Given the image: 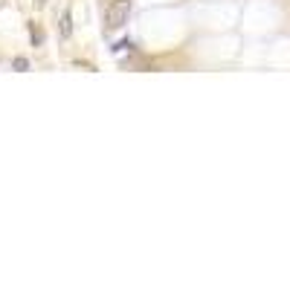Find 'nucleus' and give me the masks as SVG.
Returning a JSON list of instances; mask_svg holds the SVG:
<instances>
[{"mask_svg": "<svg viewBox=\"0 0 290 290\" xmlns=\"http://www.w3.org/2000/svg\"><path fill=\"white\" fill-rule=\"evenodd\" d=\"M128 15H131V0H110L104 9V26L119 29L122 23H128Z\"/></svg>", "mask_w": 290, "mask_h": 290, "instance_id": "1", "label": "nucleus"}, {"mask_svg": "<svg viewBox=\"0 0 290 290\" xmlns=\"http://www.w3.org/2000/svg\"><path fill=\"white\" fill-rule=\"evenodd\" d=\"M70 32H73V26H70V12H64V15H61V23H58V35H61V38H70Z\"/></svg>", "mask_w": 290, "mask_h": 290, "instance_id": "2", "label": "nucleus"}]
</instances>
